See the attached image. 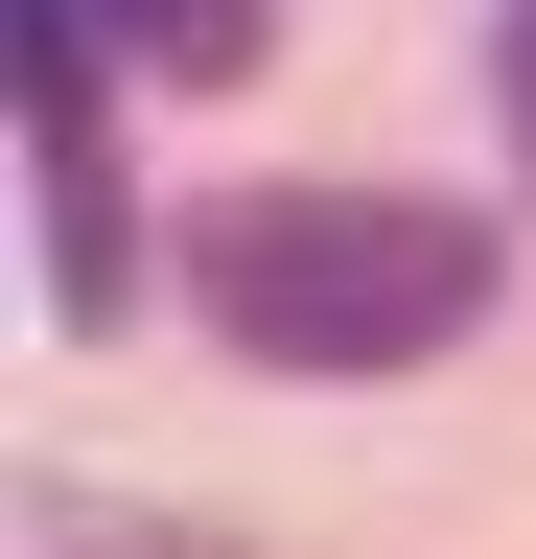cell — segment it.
I'll list each match as a JSON object with an SVG mask.
<instances>
[{"label":"cell","instance_id":"cell-1","mask_svg":"<svg viewBox=\"0 0 536 559\" xmlns=\"http://www.w3.org/2000/svg\"><path fill=\"white\" fill-rule=\"evenodd\" d=\"M187 304L257 373H443L490 326V234L420 210V187H234L187 234Z\"/></svg>","mask_w":536,"mask_h":559},{"label":"cell","instance_id":"cell-2","mask_svg":"<svg viewBox=\"0 0 536 559\" xmlns=\"http://www.w3.org/2000/svg\"><path fill=\"white\" fill-rule=\"evenodd\" d=\"M0 24H24V187H47V304H117V94H94V24H71V0H0Z\"/></svg>","mask_w":536,"mask_h":559},{"label":"cell","instance_id":"cell-3","mask_svg":"<svg viewBox=\"0 0 536 559\" xmlns=\"http://www.w3.org/2000/svg\"><path fill=\"white\" fill-rule=\"evenodd\" d=\"M71 24H94L117 70H164V94H234V70L281 47V24H257V0H71Z\"/></svg>","mask_w":536,"mask_h":559},{"label":"cell","instance_id":"cell-4","mask_svg":"<svg viewBox=\"0 0 536 559\" xmlns=\"http://www.w3.org/2000/svg\"><path fill=\"white\" fill-rule=\"evenodd\" d=\"M24 559H164V513H94V489H24Z\"/></svg>","mask_w":536,"mask_h":559},{"label":"cell","instance_id":"cell-5","mask_svg":"<svg viewBox=\"0 0 536 559\" xmlns=\"http://www.w3.org/2000/svg\"><path fill=\"white\" fill-rule=\"evenodd\" d=\"M490 117H513V164H536V0L490 24Z\"/></svg>","mask_w":536,"mask_h":559}]
</instances>
